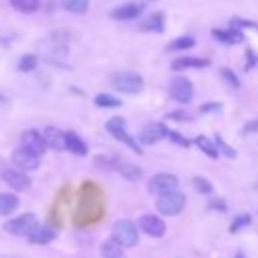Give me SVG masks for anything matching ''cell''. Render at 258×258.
Returning a JSON list of instances; mask_svg holds the SVG:
<instances>
[{
  "mask_svg": "<svg viewBox=\"0 0 258 258\" xmlns=\"http://www.w3.org/2000/svg\"><path fill=\"white\" fill-rule=\"evenodd\" d=\"M95 105L97 107H105V109H115V107H121L123 103H121V99H117V97H113L109 93H99L95 97Z\"/></svg>",
  "mask_w": 258,
  "mask_h": 258,
  "instance_id": "obj_26",
  "label": "cell"
},
{
  "mask_svg": "<svg viewBox=\"0 0 258 258\" xmlns=\"http://www.w3.org/2000/svg\"><path fill=\"white\" fill-rule=\"evenodd\" d=\"M167 137H169L171 141H175L179 147H189V141H187L185 137H181L179 133H175V131H167Z\"/></svg>",
  "mask_w": 258,
  "mask_h": 258,
  "instance_id": "obj_35",
  "label": "cell"
},
{
  "mask_svg": "<svg viewBox=\"0 0 258 258\" xmlns=\"http://www.w3.org/2000/svg\"><path fill=\"white\" fill-rule=\"evenodd\" d=\"M220 75H222V79H224V83H226L228 87H232V89H238V87H240V81H238V77L234 75V71H230V69H222Z\"/></svg>",
  "mask_w": 258,
  "mask_h": 258,
  "instance_id": "obj_32",
  "label": "cell"
},
{
  "mask_svg": "<svg viewBox=\"0 0 258 258\" xmlns=\"http://www.w3.org/2000/svg\"><path fill=\"white\" fill-rule=\"evenodd\" d=\"M36 224H38L36 216L30 214V212H26V214H22V216H18V218L8 220V222L4 224V230L10 232V234H14V236H28V232H30Z\"/></svg>",
  "mask_w": 258,
  "mask_h": 258,
  "instance_id": "obj_6",
  "label": "cell"
},
{
  "mask_svg": "<svg viewBox=\"0 0 258 258\" xmlns=\"http://www.w3.org/2000/svg\"><path fill=\"white\" fill-rule=\"evenodd\" d=\"M67 149L71 151V153H75V155H87V143L77 135V133H73V131H69L67 133Z\"/></svg>",
  "mask_w": 258,
  "mask_h": 258,
  "instance_id": "obj_21",
  "label": "cell"
},
{
  "mask_svg": "<svg viewBox=\"0 0 258 258\" xmlns=\"http://www.w3.org/2000/svg\"><path fill=\"white\" fill-rule=\"evenodd\" d=\"M111 85L115 91L125 93V95H137L143 89V77L131 71H119L111 77Z\"/></svg>",
  "mask_w": 258,
  "mask_h": 258,
  "instance_id": "obj_1",
  "label": "cell"
},
{
  "mask_svg": "<svg viewBox=\"0 0 258 258\" xmlns=\"http://www.w3.org/2000/svg\"><path fill=\"white\" fill-rule=\"evenodd\" d=\"M208 208H210V210H216V212H226V210H228V206H226V202H224L222 198H214V200H210Z\"/></svg>",
  "mask_w": 258,
  "mask_h": 258,
  "instance_id": "obj_34",
  "label": "cell"
},
{
  "mask_svg": "<svg viewBox=\"0 0 258 258\" xmlns=\"http://www.w3.org/2000/svg\"><path fill=\"white\" fill-rule=\"evenodd\" d=\"M185 206V194H181L177 187L165 194H159L155 208L159 210V214L163 216H177Z\"/></svg>",
  "mask_w": 258,
  "mask_h": 258,
  "instance_id": "obj_2",
  "label": "cell"
},
{
  "mask_svg": "<svg viewBox=\"0 0 258 258\" xmlns=\"http://www.w3.org/2000/svg\"><path fill=\"white\" fill-rule=\"evenodd\" d=\"M167 117H169V119H175V121H189V119H191V115H187L185 111H173V113H169Z\"/></svg>",
  "mask_w": 258,
  "mask_h": 258,
  "instance_id": "obj_38",
  "label": "cell"
},
{
  "mask_svg": "<svg viewBox=\"0 0 258 258\" xmlns=\"http://www.w3.org/2000/svg\"><path fill=\"white\" fill-rule=\"evenodd\" d=\"M38 157H40V155L32 153V151L26 149V147H18V149L12 151V163H14L18 169H22V171H34V169H38V165H40Z\"/></svg>",
  "mask_w": 258,
  "mask_h": 258,
  "instance_id": "obj_7",
  "label": "cell"
},
{
  "mask_svg": "<svg viewBox=\"0 0 258 258\" xmlns=\"http://www.w3.org/2000/svg\"><path fill=\"white\" fill-rule=\"evenodd\" d=\"M169 95L177 103H183V105L189 103L194 99V85H191V81L185 79V77L171 79V83H169Z\"/></svg>",
  "mask_w": 258,
  "mask_h": 258,
  "instance_id": "obj_5",
  "label": "cell"
},
{
  "mask_svg": "<svg viewBox=\"0 0 258 258\" xmlns=\"http://www.w3.org/2000/svg\"><path fill=\"white\" fill-rule=\"evenodd\" d=\"M250 222H252V218H250L248 214H242V216H238V218H234V220H232L230 232H232V234H234V232H240L244 226H250Z\"/></svg>",
  "mask_w": 258,
  "mask_h": 258,
  "instance_id": "obj_31",
  "label": "cell"
},
{
  "mask_svg": "<svg viewBox=\"0 0 258 258\" xmlns=\"http://www.w3.org/2000/svg\"><path fill=\"white\" fill-rule=\"evenodd\" d=\"M177 183L179 181L173 173H155L147 183V191L149 194H165V191L175 189Z\"/></svg>",
  "mask_w": 258,
  "mask_h": 258,
  "instance_id": "obj_8",
  "label": "cell"
},
{
  "mask_svg": "<svg viewBox=\"0 0 258 258\" xmlns=\"http://www.w3.org/2000/svg\"><path fill=\"white\" fill-rule=\"evenodd\" d=\"M244 133H258V119L248 121V123L244 125Z\"/></svg>",
  "mask_w": 258,
  "mask_h": 258,
  "instance_id": "obj_39",
  "label": "cell"
},
{
  "mask_svg": "<svg viewBox=\"0 0 258 258\" xmlns=\"http://www.w3.org/2000/svg\"><path fill=\"white\" fill-rule=\"evenodd\" d=\"M42 135H44L48 147H52V149H67V133H62L60 129L46 127Z\"/></svg>",
  "mask_w": 258,
  "mask_h": 258,
  "instance_id": "obj_17",
  "label": "cell"
},
{
  "mask_svg": "<svg viewBox=\"0 0 258 258\" xmlns=\"http://www.w3.org/2000/svg\"><path fill=\"white\" fill-rule=\"evenodd\" d=\"M214 143H216L218 151H220V153H224L226 157H230V159H232V157H236V151H234V149H232V147H230V145H228L220 135H216V137H214Z\"/></svg>",
  "mask_w": 258,
  "mask_h": 258,
  "instance_id": "obj_30",
  "label": "cell"
},
{
  "mask_svg": "<svg viewBox=\"0 0 258 258\" xmlns=\"http://www.w3.org/2000/svg\"><path fill=\"white\" fill-rule=\"evenodd\" d=\"M105 127H107V131H109L115 139L123 141L131 151H135V153H141V151H143V149L137 145V141L127 133V129H125V119H123V117H111Z\"/></svg>",
  "mask_w": 258,
  "mask_h": 258,
  "instance_id": "obj_4",
  "label": "cell"
},
{
  "mask_svg": "<svg viewBox=\"0 0 258 258\" xmlns=\"http://www.w3.org/2000/svg\"><path fill=\"white\" fill-rule=\"evenodd\" d=\"M20 143H22V147L30 149V151L36 153V155H42V153L46 151V147H48L44 135H40V131H36V129H26V131L20 135Z\"/></svg>",
  "mask_w": 258,
  "mask_h": 258,
  "instance_id": "obj_10",
  "label": "cell"
},
{
  "mask_svg": "<svg viewBox=\"0 0 258 258\" xmlns=\"http://www.w3.org/2000/svg\"><path fill=\"white\" fill-rule=\"evenodd\" d=\"M210 60L208 58H202V56H177L173 62H171V69L173 71H183V69H204L208 67Z\"/></svg>",
  "mask_w": 258,
  "mask_h": 258,
  "instance_id": "obj_16",
  "label": "cell"
},
{
  "mask_svg": "<svg viewBox=\"0 0 258 258\" xmlns=\"http://www.w3.org/2000/svg\"><path fill=\"white\" fill-rule=\"evenodd\" d=\"M18 198L14 194H4L0 191V216H8L18 208Z\"/></svg>",
  "mask_w": 258,
  "mask_h": 258,
  "instance_id": "obj_22",
  "label": "cell"
},
{
  "mask_svg": "<svg viewBox=\"0 0 258 258\" xmlns=\"http://www.w3.org/2000/svg\"><path fill=\"white\" fill-rule=\"evenodd\" d=\"M36 64H38V58H36L34 54H24V56H20V60H18V71H20V73H30V71L36 69Z\"/></svg>",
  "mask_w": 258,
  "mask_h": 258,
  "instance_id": "obj_28",
  "label": "cell"
},
{
  "mask_svg": "<svg viewBox=\"0 0 258 258\" xmlns=\"http://www.w3.org/2000/svg\"><path fill=\"white\" fill-rule=\"evenodd\" d=\"M113 238L123 246V248H133L139 242V232L137 226L131 220H117L113 226Z\"/></svg>",
  "mask_w": 258,
  "mask_h": 258,
  "instance_id": "obj_3",
  "label": "cell"
},
{
  "mask_svg": "<svg viewBox=\"0 0 258 258\" xmlns=\"http://www.w3.org/2000/svg\"><path fill=\"white\" fill-rule=\"evenodd\" d=\"M194 187H196L200 194H212V191H214L212 183H210L206 177H202V175H194Z\"/></svg>",
  "mask_w": 258,
  "mask_h": 258,
  "instance_id": "obj_29",
  "label": "cell"
},
{
  "mask_svg": "<svg viewBox=\"0 0 258 258\" xmlns=\"http://www.w3.org/2000/svg\"><path fill=\"white\" fill-rule=\"evenodd\" d=\"M167 131H169V129H167L163 123H159V121L147 123V125L139 131V141H141L143 145H153V143L161 141L163 137H167Z\"/></svg>",
  "mask_w": 258,
  "mask_h": 258,
  "instance_id": "obj_9",
  "label": "cell"
},
{
  "mask_svg": "<svg viewBox=\"0 0 258 258\" xmlns=\"http://www.w3.org/2000/svg\"><path fill=\"white\" fill-rule=\"evenodd\" d=\"M222 111V103H206L200 107V113H218Z\"/></svg>",
  "mask_w": 258,
  "mask_h": 258,
  "instance_id": "obj_36",
  "label": "cell"
},
{
  "mask_svg": "<svg viewBox=\"0 0 258 258\" xmlns=\"http://www.w3.org/2000/svg\"><path fill=\"white\" fill-rule=\"evenodd\" d=\"M62 8L71 14H85L89 10V0H60Z\"/></svg>",
  "mask_w": 258,
  "mask_h": 258,
  "instance_id": "obj_24",
  "label": "cell"
},
{
  "mask_svg": "<svg viewBox=\"0 0 258 258\" xmlns=\"http://www.w3.org/2000/svg\"><path fill=\"white\" fill-rule=\"evenodd\" d=\"M2 179L8 183V187L16 189V191H24L30 187V177L26 175V171L22 169H4L2 171Z\"/></svg>",
  "mask_w": 258,
  "mask_h": 258,
  "instance_id": "obj_12",
  "label": "cell"
},
{
  "mask_svg": "<svg viewBox=\"0 0 258 258\" xmlns=\"http://www.w3.org/2000/svg\"><path fill=\"white\" fill-rule=\"evenodd\" d=\"M137 226H139L147 236H151V238H161V236L165 234V222H163L159 216H155V214H145V216H141L139 222H137Z\"/></svg>",
  "mask_w": 258,
  "mask_h": 258,
  "instance_id": "obj_11",
  "label": "cell"
},
{
  "mask_svg": "<svg viewBox=\"0 0 258 258\" xmlns=\"http://www.w3.org/2000/svg\"><path fill=\"white\" fill-rule=\"evenodd\" d=\"M230 24L232 26H238V28H258L256 22H250V20H242V18H230Z\"/></svg>",
  "mask_w": 258,
  "mask_h": 258,
  "instance_id": "obj_33",
  "label": "cell"
},
{
  "mask_svg": "<svg viewBox=\"0 0 258 258\" xmlns=\"http://www.w3.org/2000/svg\"><path fill=\"white\" fill-rule=\"evenodd\" d=\"M143 14V4L139 2H125L111 10V18L115 20H135Z\"/></svg>",
  "mask_w": 258,
  "mask_h": 258,
  "instance_id": "obj_13",
  "label": "cell"
},
{
  "mask_svg": "<svg viewBox=\"0 0 258 258\" xmlns=\"http://www.w3.org/2000/svg\"><path fill=\"white\" fill-rule=\"evenodd\" d=\"M194 143L208 155V157H212V159H216L218 155H220V151H218V147H216V143L214 141H210L208 137H204V135H200V137H196L194 139Z\"/></svg>",
  "mask_w": 258,
  "mask_h": 258,
  "instance_id": "obj_23",
  "label": "cell"
},
{
  "mask_svg": "<svg viewBox=\"0 0 258 258\" xmlns=\"http://www.w3.org/2000/svg\"><path fill=\"white\" fill-rule=\"evenodd\" d=\"M196 44V38L194 36H177L175 40H171L169 44H167V48L169 50H187V48H191Z\"/></svg>",
  "mask_w": 258,
  "mask_h": 258,
  "instance_id": "obj_27",
  "label": "cell"
},
{
  "mask_svg": "<svg viewBox=\"0 0 258 258\" xmlns=\"http://www.w3.org/2000/svg\"><path fill=\"white\" fill-rule=\"evenodd\" d=\"M236 258H244V252H242V250H240V252H238V254H236Z\"/></svg>",
  "mask_w": 258,
  "mask_h": 258,
  "instance_id": "obj_40",
  "label": "cell"
},
{
  "mask_svg": "<svg viewBox=\"0 0 258 258\" xmlns=\"http://www.w3.org/2000/svg\"><path fill=\"white\" fill-rule=\"evenodd\" d=\"M10 4L14 6V10H18L22 14H32L38 10L40 0H10Z\"/></svg>",
  "mask_w": 258,
  "mask_h": 258,
  "instance_id": "obj_25",
  "label": "cell"
},
{
  "mask_svg": "<svg viewBox=\"0 0 258 258\" xmlns=\"http://www.w3.org/2000/svg\"><path fill=\"white\" fill-rule=\"evenodd\" d=\"M54 236H56V230L54 228H50V226H46V224H36L30 232H28V242L30 244H48V242H52L54 240Z\"/></svg>",
  "mask_w": 258,
  "mask_h": 258,
  "instance_id": "obj_14",
  "label": "cell"
},
{
  "mask_svg": "<svg viewBox=\"0 0 258 258\" xmlns=\"http://www.w3.org/2000/svg\"><path fill=\"white\" fill-rule=\"evenodd\" d=\"M254 64H256V54H254V50H252V48H248V50H246V64H244V69H246V71H250Z\"/></svg>",
  "mask_w": 258,
  "mask_h": 258,
  "instance_id": "obj_37",
  "label": "cell"
},
{
  "mask_svg": "<svg viewBox=\"0 0 258 258\" xmlns=\"http://www.w3.org/2000/svg\"><path fill=\"white\" fill-rule=\"evenodd\" d=\"M117 171H119L127 181H137V179H141V175H143L141 167H137V165L131 163V161H119V163H117Z\"/></svg>",
  "mask_w": 258,
  "mask_h": 258,
  "instance_id": "obj_20",
  "label": "cell"
},
{
  "mask_svg": "<svg viewBox=\"0 0 258 258\" xmlns=\"http://www.w3.org/2000/svg\"><path fill=\"white\" fill-rule=\"evenodd\" d=\"M212 36L224 44H240L244 40V32L238 26H230V28H214Z\"/></svg>",
  "mask_w": 258,
  "mask_h": 258,
  "instance_id": "obj_15",
  "label": "cell"
},
{
  "mask_svg": "<svg viewBox=\"0 0 258 258\" xmlns=\"http://www.w3.org/2000/svg\"><path fill=\"white\" fill-rule=\"evenodd\" d=\"M139 28H141V30H147V32H157V34H161V32L165 30V16H163V12H153L151 16H147V18L141 22Z\"/></svg>",
  "mask_w": 258,
  "mask_h": 258,
  "instance_id": "obj_18",
  "label": "cell"
},
{
  "mask_svg": "<svg viewBox=\"0 0 258 258\" xmlns=\"http://www.w3.org/2000/svg\"><path fill=\"white\" fill-rule=\"evenodd\" d=\"M101 256L103 258H125V250L115 238H111L101 244Z\"/></svg>",
  "mask_w": 258,
  "mask_h": 258,
  "instance_id": "obj_19",
  "label": "cell"
}]
</instances>
